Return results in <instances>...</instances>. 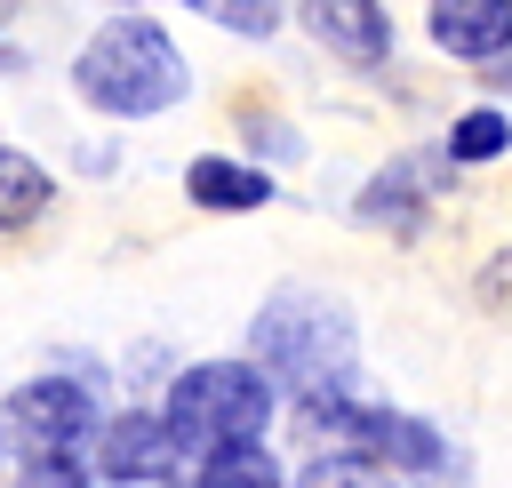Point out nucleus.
<instances>
[{"instance_id":"nucleus-1","label":"nucleus","mask_w":512,"mask_h":488,"mask_svg":"<svg viewBox=\"0 0 512 488\" xmlns=\"http://www.w3.org/2000/svg\"><path fill=\"white\" fill-rule=\"evenodd\" d=\"M248 344H256V360H248V368H256L264 384L280 376V384L304 400V416H320V408H336V400L352 392L360 336H352V320H344V304H336V296L280 288V296L256 312Z\"/></svg>"},{"instance_id":"nucleus-2","label":"nucleus","mask_w":512,"mask_h":488,"mask_svg":"<svg viewBox=\"0 0 512 488\" xmlns=\"http://www.w3.org/2000/svg\"><path fill=\"white\" fill-rule=\"evenodd\" d=\"M72 80H80V96H88L96 112L144 120V112H168V104L184 96V56H176V40H168L152 16H112V24L80 48Z\"/></svg>"},{"instance_id":"nucleus-3","label":"nucleus","mask_w":512,"mask_h":488,"mask_svg":"<svg viewBox=\"0 0 512 488\" xmlns=\"http://www.w3.org/2000/svg\"><path fill=\"white\" fill-rule=\"evenodd\" d=\"M176 456H224V448H256V432L272 424V384L248 360H200L168 384L160 408Z\"/></svg>"},{"instance_id":"nucleus-4","label":"nucleus","mask_w":512,"mask_h":488,"mask_svg":"<svg viewBox=\"0 0 512 488\" xmlns=\"http://www.w3.org/2000/svg\"><path fill=\"white\" fill-rule=\"evenodd\" d=\"M88 432H96V408H88V392L64 384V376H32V384L8 400V424H0V440H16L24 464H32V456H80Z\"/></svg>"},{"instance_id":"nucleus-5","label":"nucleus","mask_w":512,"mask_h":488,"mask_svg":"<svg viewBox=\"0 0 512 488\" xmlns=\"http://www.w3.org/2000/svg\"><path fill=\"white\" fill-rule=\"evenodd\" d=\"M304 424L344 432V440H352V456H368V464H400V472H448V440H440L432 424H416V416L336 400V408H320V416H304Z\"/></svg>"},{"instance_id":"nucleus-6","label":"nucleus","mask_w":512,"mask_h":488,"mask_svg":"<svg viewBox=\"0 0 512 488\" xmlns=\"http://www.w3.org/2000/svg\"><path fill=\"white\" fill-rule=\"evenodd\" d=\"M304 32L352 64H384L392 56V16L376 0H304Z\"/></svg>"},{"instance_id":"nucleus-7","label":"nucleus","mask_w":512,"mask_h":488,"mask_svg":"<svg viewBox=\"0 0 512 488\" xmlns=\"http://www.w3.org/2000/svg\"><path fill=\"white\" fill-rule=\"evenodd\" d=\"M432 40L464 64H496L512 48V0H432Z\"/></svg>"},{"instance_id":"nucleus-8","label":"nucleus","mask_w":512,"mask_h":488,"mask_svg":"<svg viewBox=\"0 0 512 488\" xmlns=\"http://www.w3.org/2000/svg\"><path fill=\"white\" fill-rule=\"evenodd\" d=\"M104 472L112 480H176V440L160 416H112L104 424Z\"/></svg>"},{"instance_id":"nucleus-9","label":"nucleus","mask_w":512,"mask_h":488,"mask_svg":"<svg viewBox=\"0 0 512 488\" xmlns=\"http://www.w3.org/2000/svg\"><path fill=\"white\" fill-rule=\"evenodd\" d=\"M184 192H192L200 208H264V200H272V176L208 152V160H192V168H184Z\"/></svg>"},{"instance_id":"nucleus-10","label":"nucleus","mask_w":512,"mask_h":488,"mask_svg":"<svg viewBox=\"0 0 512 488\" xmlns=\"http://www.w3.org/2000/svg\"><path fill=\"white\" fill-rule=\"evenodd\" d=\"M40 208H48V168L0 144V232L24 224V216H40Z\"/></svg>"},{"instance_id":"nucleus-11","label":"nucleus","mask_w":512,"mask_h":488,"mask_svg":"<svg viewBox=\"0 0 512 488\" xmlns=\"http://www.w3.org/2000/svg\"><path fill=\"white\" fill-rule=\"evenodd\" d=\"M200 488H280V464L264 448H224V456H200Z\"/></svg>"},{"instance_id":"nucleus-12","label":"nucleus","mask_w":512,"mask_h":488,"mask_svg":"<svg viewBox=\"0 0 512 488\" xmlns=\"http://www.w3.org/2000/svg\"><path fill=\"white\" fill-rule=\"evenodd\" d=\"M424 168H432V160H400V168H384V184H368V192H360V216H384V224H400V232H408V200L424 192V184H416Z\"/></svg>"},{"instance_id":"nucleus-13","label":"nucleus","mask_w":512,"mask_h":488,"mask_svg":"<svg viewBox=\"0 0 512 488\" xmlns=\"http://www.w3.org/2000/svg\"><path fill=\"white\" fill-rule=\"evenodd\" d=\"M504 144H512V120H504V112H488V104H480V112H464V120L448 128V160H496Z\"/></svg>"},{"instance_id":"nucleus-14","label":"nucleus","mask_w":512,"mask_h":488,"mask_svg":"<svg viewBox=\"0 0 512 488\" xmlns=\"http://www.w3.org/2000/svg\"><path fill=\"white\" fill-rule=\"evenodd\" d=\"M296 488H392V480H384V464H368V456L336 448V456H312Z\"/></svg>"},{"instance_id":"nucleus-15","label":"nucleus","mask_w":512,"mask_h":488,"mask_svg":"<svg viewBox=\"0 0 512 488\" xmlns=\"http://www.w3.org/2000/svg\"><path fill=\"white\" fill-rule=\"evenodd\" d=\"M184 8L216 16L224 32H272V16H280V0H184Z\"/></svg>"},{"instance_id":"nucleus-16","label":"nucleus","mask_w":512,"mask_h":488,"mask_svg":"<svg viewBox=\"0 0 512 488\" xmlns=\"http://www.w3.org/2000/svg\"><path fill=\"white\" fill-rule=\"evenodd\" d=\"M16 488H88V472H80V456H32Z\"/></svg>"},{"instance_id":"nucleus-17","label":"nucleus","mask_w":512,"mask_h":488,"mask_svg":"<svg viewBox=\"0 0 512 488\" xmlns=\"http://www.w3.org/2000/svg\"><path fill=\"white\" fill-rule=\"evenodd\" d=\"M488 72H496V80H504V88H512V48H504V56H496V64H488Z\"/></svg>"},{"instance_id":"nucleus-18","label":"nucleus","mask_w":512,"mask_h":488,"mask_svg":"<svg viewBox=\"0 0 512 488\" xmlns=\"http://www.w3.org/2000/svg\"><path fill=\"white\" fill-rule=\"evenodd\" d=\"M0 448H8V440H0Z\"/></svg>"}]
</instances>
